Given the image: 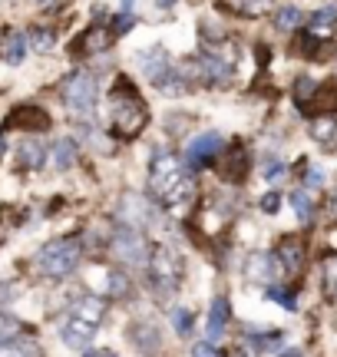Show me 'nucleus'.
Returning <instances> with one entry per match:
<instances>
[{"label": "nucleus", "mask_w": 337, "mask_h": 357, "mask_svg": "<svg viewBox=\"0 0 337 357\" xmlns=\"http://www.w3.org/2000/svg\"><path fill=\"white\" fill-rule=\"evenodd\" d=\"M63 102L70 113L77 116H86L93 113V106H96V79L93 73H73V77L63 83Z\"/></svg>", "instance_id": "39448f33"}, {"label": "nucleus", "mask_w": 337, "mask_h": 357, "mask_svg": "<svg viewBox=\"0 0 337 357\" xmlns=\"http://www.w3.org/2000/svg\"><path fill=\"white\" fill-rule=\"evenodd\" d=\"M3 129H24V132H43V129H50V116L43 113L40 106H17L10 116H7V123Z\"/></svg>", "instance_id": "1a4fd4ad"}, {"label": "nucleus", "mask_w": 337, "mask_h": 357, "mask_svg": "<svg viewBox=\"0 0 337 357\" xmlns=\"http://www.w3.org/2000/svg\"><path fill=\"white\" fill-rule=\"evenodd\" d=\"M311 139L324 149V153H337V116H314L311 119Z\"/></svg>", "instance_id": "ddd939ff"}, {"label": "nucleus", "mask_w": 337, "mask_h": 357, "mask_svg": "<svg viewBox=\"0 0 337 357\" xmlns=\"http://www.w3.org/2000/svg\"><path fill=\"white\" fill-rule=\"evenodd\" d=\"M278 205H281V195H278V192H268V195L261 199V208H265V212H278Z\"/></svg>", "instance_id": "e433bc0d"}, {"label": "nucleus", "mask_w": 337, "mask_h": 357, "mask_svg": "<svg viewBox=\"0 0 337 357\" xmlns=\"http://www.w3.org/2000/svg\"><path fill=\"white\" fill-rule=\"evenodd\" d=\"M248 149L242 146V142H232V149H228V155L221 159V176L225 178H232V182H242V178L248 176Z\"/></svg>", "instance_id": "4468645a"}, {"label": "nucleus", "mask_w": 337, "mask_h": 357, "mask_svg": "<svg viewBox=\"0 0 337 357\" xmlns=\"http://www.w3.org/2000/svg\"><path fill=\"white\" fill-rule=\"evenodd\" d=\"M47 162V146L40 139H24L17 149V166L20 169H40Z\"/></svg>", "instance_id": "a211bd4d"}, {"label": "nucleus", "mask_w": 337, "mask_h": 357, "mask_svg": "<svg viewBox=\"0 0 337 357\" xmlns=\"http://www.w3.org/2000/svg\"><path fill=\"white\" fill-rule=\"evenodd\" d=\"M172 3H175V0H156V7H162V10H168Z\"/></svg>", "instance_id": "a19ab883"}, {"label": "nucleus", "mask_w": 337, "mask_h": 357, "mask_svg": "<svg viewBox=\"0 0 337 357\" xmlns=\"http://www.w3.org/2000/svg\"><path fill=\"white\" fill-rule=\"evenodd\" d=\"M235 13H242V17H261V13H268L278 3V0H225Z\"/></svg>", "instance_id": "5701e85b"}, {"label": "nucleus", "mask_w": 337, "mask_h": 357, "mask_svg": "<svg viewBox=\"0 0 337 357\" xmlns=\"http://www.w3.org/2000/svg\"><path fill=\"white\" fill-rule=\"evenodd\" d=\"M143 70H146V77H149V79H152V83L159 86V83H162V79H166L168 73L175 70V66H172V60L166 56V50H159V47H156V50H149V53H146Z\"/></svg>", "instance_id": "f3484780"}, {"label": "nucleus", "mask_w": 337, "mask_h": 357, "mask_svg": "<svg viewBox=\"0 0 337 357\" xmlns=\"http://www.w3.org/2000/svg\"><path fill=\"white\" fill-rule=\"evenodd\" d=\"M314 89H318V83H314V79L301 77L298 83H295V100H298L301 106H308V102H311V96H314Z\"/></svg>", "instance_id": "473e14b6"}, {"label": "nucleus", "mask_w": 337, "mask_h": 357, "mask_svg": "<svg viewBox=\"0 0 337 357\" xmlns=\"http://www.w3.org/2000/svg\"><path fill=\"white\" fill-rule=\"evenodd\" d=\"M298 24H301V10L298 7H291V3H285L281 10L274 13V26H278V30H285V33H291Z\"/></svg>", "instance_id": "bb28decb"}, {"label": "nucleus", "mask_w": 337, "mask_h": 357, "mask_svg": "<svg viewBox=\"0 0 337 357\" xmlns=\"http://www.w3.org/2000/svg\"><path fill=\"white\" fill-rule=\"evenodd\" d=\"M132 24H136V17H132L130 10H123L116 20H113V37H116V33H126V30H132Z\"/></svg>", "instance_id": "c9c22d12"}, {"label": "nucleus", "mask_w": 337, "mask_h": 357, "mask_svg": "<svg viewBox=\"0 0 337 357\" xmlns=\"http://www.w3.org/2000/svg\"><path fill=\"white\" fill-rule=\"evenodd\" d=\"M308 106H311L318 116L331 113V109L337 106V89H334V83H324V86L314 89V96H311V102H308Z\"/></svg>", "instance_id": "4be33fe9"}, {"label": "nucleus", "mask_w": 337, "mask_h": 357, "mask_svg": "<svg viewBox=\"0 0 337 357\" xmlns=\"http://www.w3.org/2000/svg\"><path fill=\"white\" fill-rule=\"evenodd\" d=\"M79 255H83V248H79L77 238H56V242L40 248L33 265H37V271L43 278H66V275L77 271Z\"/></svg>", "instance_id": "7ed1b4c3"}, {"label": "nucleus", "mask_w": 337, "mask_h": 357, "mask_svg": "<svg viewBox=\"0 0 337 357\" xmlns=\"http://www.w3.org/2000/svg\"><path fill=\"white\" fill-rule=\"evenodd\" d=\"M221 149V136L219 132H205V136H198V139H192V146H189V153H185V166L189 169H198L202 162H208L212 155Z\"/></svg>", "instance_id": "9b49d317"}, {"label": "nucleus", "mask_w": 337, "mask_h": 357, "mask_svg": "<svg viewBox=\"0 0 337 357\" xmlns=\"http://www.w3.org/2000/svg\"><path fill=\"white\" fill-rule=\"evenodd\" d=\"M274 261L281 268V275H298L301 265H304V245H301V238H295V235L281 238L278 252H274Z\"/></svg>", "instance_id": "9d476101"}, {"label": "nucleus", "mask_w": 337, "mask_h": 357, "mask_svg": "<svg viewBox=\"0 0 337 357\" xmlns=\"http://www.w3.org/2000/svg\"><path fill=\"white\" fill-rule=\"evenodd\" d=\"M261 172H265L268 178H274V176H281V172H285V166H281V162H274V159H272V162H268V166L261 169Z\"/></svg>", "instance_id": "4c0bfd02"}, {"label": "nucleus", "mask_w": 337, "mask_h": 357, "mask_svg": "<svg viewBox=\"0 0 337 357\" xmlns=\"http://www.w3.org/2000/svg\"><path fill=\"white\" fill-rule=\"evenodd\" d=\"M291 205H295V212H298L301 222H311L314 205H311V199H308L304 192H291Z\"/></svg>", "instance_id": "c85d7f7f"}, {"label": "nucleus", "mask_w": 337, "mask_h": 357, "mask_svg": "<svg viewBox=\"0 0 337 357\" xmlns=\"http://www.w3.org/2000/svg\"><path fill=\"white\" fill-rule=\"evenodd\" d=\"M26 40H30V47H33L37 53L53 50V43H56V37H53V30H47V26H33V30L26 33Z\"/></svg>", "instance_id": "a878e982"}, {"label": "nucleus", "mask_w": 337, "mask_h": 357, "mask_svg": "<svg viewBox=\"0 0 337 357\" xmlns=\"http://www.w3.org/2000/svg\"><path fill=\"white\" fill-rule=\"evenodd\" d=\"M113 252H116L126 265H146V261H149V245H146V238L132 229V225H126V229L116 231Z\"/></svg>", "instance_id": "423d86ee"}, {"label": "nucleus", "mask_w": 337, "mask_h": 357, "mask_svg": "<svg viewBox=\"0 0 337 357\" xmlns=\"http://www.w3.org/2000/svg\"><path fill=\"white\" fill-rule=\"evenodd\" d=\"M327 212H331V215L337 212V192H331V195H327Z\"/></svg>", "instance_id": "ea45409f"}, {"label": "nucleus", "mask_w": 337, "mask_h": 357, "mask_svg": "<svg viewBox=\"0 0 337 357\" xmlns=\"http://www.w3.org/2000/svg\"><path fill=\"white\" fill-rule=\"evenodd\" d=\"M106 357H113V354H106Z\"/></svg>", "instance_id": "49530a36"}, {"label": "nucleus", "mask_w": 337, "mask_h": 357, "mask_svg": "<svg viewBox=\"0 0 337 357\" xmlns=\"http://www.w3.org/2000/svg\"><path fill=\"white\" fill-rule=\"evenodd\" d=\"M132 3H136V0H123V10H132Z\"/></svg>", "instance_id": "79ce46f5"}, {"label": "nucleus", "mask_w": 337, "mask_h": 357, "mask_svg": "<svg viewBox=\"0 0 337 357\" xmlns=\"http://www.w3.org/2000/svg\"><path fill=\"white\" fill-rule=\"evenodd\" d=\"M109 298H119V294H130V278L123 271H109V288H106Z\"/></svg>", "instance_id": "c756f323"}, {"label": "nucleus", "mask_w": 337, "mask_h": 357, "mask_svg": "<svg viewBox=\"0 0 337 357\" xmlns=\"http://www.w3.org/2000/svg\"><path fill=\"white\" fill-rule=\"evenodd\" d=\"M113 47V30H100V26H90L83 37L73 43V53L77 56H96V53H103Z\"/></svg>", "instance_id": "f8f14e48"}, {"label": "nucleus", "mask_w": 337, "mask_h": 357, "mask_svg": "<svg viewBox=\"0 0 337 357\" xmlns=\"http://www.w3.org/2000/svg\"><path fill=\"white\" fill-rule=\"evenodd\" d=\"M70 311L79 314V318L93 321V324H100V321L106 318V301L100 298V294H83V298H77V301L70 305Z\"/></svg>", "instance_id": "dca6fc26"}, {"label": "nucleus", "mask_w": 337, "mask_h": 357, "mask_svg": "<svg viewBox=\"0 0 337 357\" xmlns=\"http://www.w3.org/2000/svg\"><path fill=\"white\" fill-rule=\"evenodd\" d=\"M96 328L100 324H93V321L79 318V314H66V321L60 324V337H63L66 347H73V351H83V347H90V341L96 337Z\"/></svg>", "instance_id": "6e6552de"}, {"label": "nucleus", "mask_w": 337, "mask_h": 357, "mask_svg": "<svg viewBox=\"0 0 337 357\" xmlns=\"http://www.w3.org/2000/svg\"><path fill=\"white\" fill-rule=\"evenodd\" d=\"M281 357H301V351H288V354H281Z\"/></svg>", "instance_id": "37998d69"}, {"label": "nucleus", "mask_w": 337, "mask_h": 357, "mask_svg": "<svg viewBox=\"0 0 337 357\" xmlns=\"http://www.w3.org/2000/svg\"><path fill=\"white\" fill-rule=\"evenodd\" d=\"M0 357H43L40 354V347L33 344V341H3L0 344Z\"/></svg>", "instance_id": "393cba45"}, {"label": "nucleus", "mask_w": 337, "mask_h": 357, "mask_svg": "<svg viewBox=\"0 0 337 357\" xmlns=\"http://www.w3.org/2000/svg\"><path fill=\"white\" fill-rule=\"evenodd\" d=\"M192 311H189V307H175V311H172V328H175V331L182 334V337H185V334H192Z\"/></svg>", "instance_id": "cd10ccee"}, {"label": "nucleus", "mask_w": 337, "mask_h": 357, "mask_svg": "<svg viewBox=\"0 0 337 357\" xmlns=\"http://www.w3.org/2000/svg\"><path fill=\"white\" fill-rule=\"evenodd\" d=\"M149 284L156 288L159 294H168L179 288L182 281V258L175 248H168V245H156L152 252H149Z\"/></svg>", "instance_id": "20e7f679"}, {"label": "nucleus", "mask_w": 337, "mask_h": 357, "mask_svg": "<svg viewBox=\"0 0 337 357\" xmlns=\"http://www.w3.org/2000/svg\"><path fill=\"white\" fill-rule=\"evenodd\" d=\"M334 33H337V10H334V7L311 13V20H308V37H314V40H331Z\"/></svg>", "instance_id": "2eb2a0df"}, {"label": "nucleus", "mask_w": 337, "mask_h": 357, "mask_svg": "<svg viewBox=\"0 0 337 357\" xmlns=\"http://www.w3.org/2000/svg\"><path fill=\"white\" fill-rule=\"evenodd\" d=\"M274 275H281V268L274 261V255H251L248 258V278L251 281H272Z\"/></svg>", "instance_id": "6ab92c4d"}, {"label": "nucleus", "mask_w": 337, "mask_h": 357, "mask_svg": "<svg viewBox=\"0 0 337 357\" xmlns=\"http://www.w3.org/2000/svg\"><path fill=\"white\" fill-rule=\"evenodd\" d=\"M192 357H225V351L219 344H212V341H198L192 347Z\"/></svg>", "instance_id": "72a5a7b5"}, {"label": "nucleus", "mask_w": 337, "mask_h": 357, "mask_svg": "<svg viewBox=\"0 0 337 357\" xmlns=\"http://www.w3.org/2000/svg\"><path fill=\"white\" fill-rule=\"evenodd\" d=\"M73 162H77V139H60L53 146V166L70 169Z\"/></svg>", "instance_id": "b1692460"}, {"label": "nucleus", "mask_w": 337, "mask_h": 357, "mask_svg": "<svg viewBox=\"0 0 337 357\" xmlns=\"http://www.w3.org/2000/svg\"><path fill=\"white\" fill-rule=\"evenodd\" d=\"M228 324V301L225 298H215L212 307H208V337H219Z\"/></svg>", "instance_id": "412c9836"}, {"label": "nucleus", "mask_w": 337, "mask_h": 357, "mask_svg": "<svg viewBox=\"0 0 337 357\" xmlns=\"http://www.w3.org/2000/svg\"><path fill=\"white\" fill-rule=\"evenodd\" d=\"M149 192L162 208H182L195 199V178L192 169L179 155L159 153L149 166Z\"/></svg>", "instance_id": "f257e3e1"}, {"label": "nucleus", "mask_w": 337, "mask_h": 357, "mask_svg": "<svg viewBox=\"0 0 337 357\" xmlns=\"http://www.w3.org/2000/svg\"><path fill=\"white\" fill-rule=\"evenodd\" d=\"M235 77V53L232 56H219V53H205L198 60V79L212 83V86H225Z\"/></svg>", "instance_id": "0eeeda50"}, {"label": "nucleus", "mask_w": 337, "mask_h": 357, "mask_svg": "<svg viewBox=\"0 0 337 357\" xmlns=\"http://www.w3.org/2000/svg\"><path fill=\"white\" fill-rule=\"evenodd\" d=\"M0 242H3V225H0Z\"/></svg>", "instance_id": "a18cd8bd"}, {"label": "nucleus", "mask_w": 337, "mask_h": 357, "mask_svg": "<svg viewBox=\"0 0 337 357\" xmlns=\"http://www.w3.org/2000/svg\"><path fill=\"white\" fill-rule=\"evenodd\" d=\"M324 291L331 298L337 294V255H327V261H324Z\"/></svg>", "instance_id": "2f4dec72"}, {"label": "nucleus", "mask_w": 337, "mask_h": 357, "mask_svg": "<svg viewBox=\"0 0 337 357\" xmlns=\"http://www.w3.org/2000/svg\"><path fill=\"white\" fill-rule=\"evenodd\" d=\"M146 123H149V113H146L143 96L136 93L130 79L119 77L113 93H109V126H113V132L119 139H136L146 129Z\"/></svg>", "instance_id": "f03ea898"}, {"label": "nucleus", "mask_w": 337, "mask_h": 357, "mask_svg": "<svg viewBox=\"0 0 337 357\" xmlns=\"http://www.w3.org/2000/svg\"><path fill=\"white\" fill-rule=\"evenodd\" d=\"M3 146H7V142H3V136H0V155H3Z\"/></svg>", "instance_id": "c03bdc74"}, {"label": "nucleus", "mask_w": 337, "mask_h": 357, "mask_svg": "<svg viewBox=\"0 0 337 357\" xmlns=\"http://www.w3.org/2000/svg\"><path fill=\"white\" fill-rule=\"evenodd\" d=\"M308 182H311V185H321V182H324V176H321V172H318V169H308Z\"/></svg>", "instance_id": "58836bf2"}, {"label": "nucleus", "mask_w": 337, "mask_h": 357, "mask_svg": "<svg viewBox=\"0 0 337 357\" xmlns=\"http://www.w3.org/2000/svg\"><path fill=\"white\" fill-rule=\"evenodd\" d=\"M26 56V33H20V30H13V33H7V40H3V60L10 66L24 63Z\"/></svg>", "instance_id": "aec40b11"}, {"label": "nucleus", "mask_w": 337, "mask_h": 357, "mask_svg": "<svg viewBox=\"0 0 337 357\" xmlns=\"http://www.w3.org/2000/svg\"><path fill=\"white\" fill-rule=\"evenodd\" d=\"M17 334H20V321L0 311V344H3V341H13Z\"/></svg>", "instance_id": "7c9ffc66"}, {"label": "nucleus", "mask_w": 337, "mask_h": 357, "mask_svg": "<svg viewBox=\"0 0 337 357\" xmlns=\"http://www.w3.org/2000/svg\"><path fill=\"white\" fill-rule=\"evenodd\" d=\"M268 294H272V301L274 305H281V307H288V311H295V294L291 291H281V288H268Z\"/></svg>", "instance_id": "f704fd0d"}]
</instances>
